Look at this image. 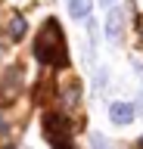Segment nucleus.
Instances as JSON below:
<instances>
[{
  "label": "nucleus",
  "instance_id": "f257e3e1",
  "mask_svg": "<svg viewBox=\"0 0 143 149\" xmlns=\"http://www.w3.org/2000/svg\"><path fill=\"white\" fill-rule=\"evenodd\" d=\"M31 53L40 65H50V68H66L68 65V47H66V34H62V25L56 19H47L40 25L34 44H31Z\"/></svg>",
  "mask_w": 143,
  "mask_h": 149
},
{
  "label": "nucleus",
  "instance_id": "f03ea898",
  "mask_svg": "<svg viewBox=\"0 0 143 149\" xmlns=\"http://www.w3.org/2000/svg\"><path fill=\"white\" fill-rule=\"evenodd\" d=\"M19 87H22V68L13 65V68H6L3 81H0V102H13L16 93H19Z\"/></svg>",
  "mask_w": 143,
  "mask_h": 149
},
{
  "label": "nucleus",
  "instance_id": "7ed1b4c3",
  "mask_svg": "<svg viewBox=\"0 0 143 149\" xmlns=\"http://www.w3.org/2000/svg\"><path fill=\"white\" fill-rule=\"evenodd\" d=\"M109 118H112V124H118V127L131 124L134 121V106L131 102H112V106H109Z\"/></svg>",
  "mask_w": 143,
  "mask_h": 149
},
{
  "label": "nucleus",
  "instance_id": "20e7f679",
  "mask_svg": "<svg viewBox=\"0 0 143 149\" xmlns=\"http://www.w3.org/2000/svg\"><path fill=\"white\" fill-rule=\"evenodd\" d=\"M121 25H124V13L121 9H112L109 19H106V37L109 40H118L121 37Z\"/></svg>",
  "mask_w": 143,
  "mask_h": 149
},
{
  "label": "nucleus",
  "instance_id": "39448f33",
  "mask_svg": "<svg viewBox=\"0 0 143 149\" xmlns=\"http://www.w3.org/2000/svg\"><path fill=\"white\" fill-rule=\"evenodd\" d=\"M90 6H93V0H68V13L75 19H87L90 16Z\"/></svg>",
  "mask_w": 143,
  "mask_h": 149
},
{
  "label": "nucleus",
  "instance_id": "423d86ee",
  "mask_svg": "<svg viewBox=\"0 0 143 149\" xmlns=\"http://www.w3.org/2000/svg\"><path fill=\"white\" fill-rule=\"evenodd\" d=\"M78 102H81V87L72 81V84L66 87V93H62V106H66V109H75Z\"/></svg>",
  "mask_w": 143,
  "mask_h": 149
},
{
  "label": "nucleus",
  "instance_id": "0eeeda50",
  "mask_svg": "<svg viewBox=\"0 0 143 149\" xmlns=\"http://www.w3.org/2000/svg\"><path fill=\"white\" fill-rule=\"evenodd\" d=\"M10 37H13V40H22V37H25V19H22V16H13V22H10Z\"/></svg>",
  "mask_w": 143,
  "mask_h": 149
},
{
  "label": "nucleus",
  "instance_id": "6e6552de",
  "mask_svg": "<svg viewBox=\"0 0 143 149\" xmlns=\"http://www.w3.org/2000/svg\"><path fill=\"white\" fill-rule=\"evenodd\" d=\"M90 143H93V149H109V140L100 137V134H93V137H90Z\"/></svg>",
  "mask_w": 143,
  "mask_h": 149
},
{
  "label": "nucleus",
  "instance_id": "1a4fd4ad",
  "mask_svg": "<svg viewBox=\"0 0 143 149\" xmlns=\"http://www.w3.org/2000/svg\"><path fill=\"white\" fill-rule=\"evenodd\" d=\"M134 149H143V137H140V140H137V146H134Z\"/></svg>",
  "mask_w": 143,
  "mask_h": 149
},
{
  "label": "nucleus",
  "instance_id": "9d476101",
  "mask_svg": "<svg viewBox=\"0 0 143 149\" xmlns=\"http://www.w3.org/2000/svg\"><path fill=\"white\" fill-rule=\"evenodd\" d=\"M100 3H106V6H109V3H112V0H100Z\"/></svg>",
  "mask_w": 143,
  "mask_h": 149
}]
</instances>
